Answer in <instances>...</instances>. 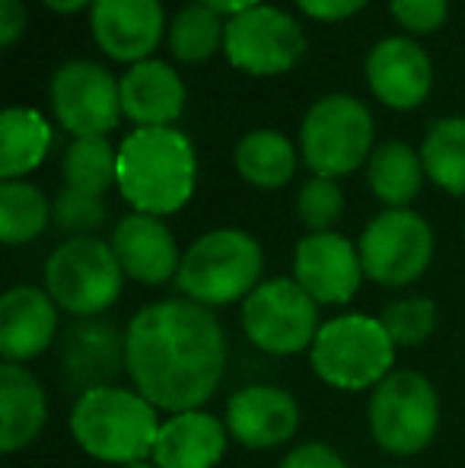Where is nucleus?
Instances as JSON below:
<instances>
[{"label": "nucleus", "mask_w": 465, "mask_h": 468, "mask_svg": "<svg viewBox=\"0 0 465 468\" xmlns=\"http://www.w3.org/2000/svg\"><path fill=\"white\" fill-rule=\"evenodd\" d=\"M48 424V395L23 364L0 367V450L10 456L42 437Z\"/></svg>", "instance_id": "nucleus-22"}, {"label": "nucleus", "mask_w": 465, "mask_h": 468, "mask_svg": "<svg viewBox=\"0 0 465 468\" xmlns=\"http://www.w3.org/2000/svg\"><path fill=\"white\" fill-rule=\"evenodd\" d=\"M280 468H348V463L342 459V452H335L322 440H306L287 452Z\"/></svg>", "instance_id": "nucleus-34"}, {"label": "nucleus", "mask_w": 465, "mask_h": 468, "mask_svg": "<svg viewBox=\"0 0 465 468\" xmlns=\"http://www.w3.org/2000/svg\"><path fill=\"white\" fill-rule=\"evenodd\" d=\"M195 147L175 128H134L118 147V191L137 214H175L195 195Z\"/></svg>", "instance_id": "nucleus-2"}, {"label": "nucleus", "mask_w": 465, "mask_h": 468, "mask_svg": "<svg viewBox=\"0 0 465 468\" xmlns=\"http://www.w3.org/2000/svg\"><path fill=\"white\" fill-rule=\"evenodd\" d=\"M424 173L449 195H465V118H440L421 144Z\"/></svg>", "instance_id": "nucleus-26"}, {"label": "nucleus", "mask_w": 465, "mask_h": 468, "mask_svg": "<svg viewBox=\"0 0 465 468\" xmlns=\"http://www.w3.org/2000/svg\"><path fill=\"white\" fill-rule=\"evenodd\" d=\"M396 19L408 32H434L447 19V0H389Z\"/></svg>", "instance_id": "nucleus-33"}, {"label": "nucleus", "mask_w": 465, "mask_h": 468, "mask_svg": "<svg viewBox=\"0 0 465 468\" xmlns=\"http://www.w3.org/2000/svg\"><path fill=\"white\" fill-rule=\"evenodd\" d=\"M224 51L233 68L255 77H271L291 70L303 58L306 36L291 13L259 4L230 16L224 32Z\"/></svg>", "instance_id": "nucleus-11"}, {"label": "nucleus", "mask_w": 465, "mask_h": 468, "mask_svg": "<svg viewBox=\"0 0 465 468\" xmlns=\"http://www.w3.org/2000/svg\"><path fill=\"white\" fill-rule=\"evenodd\" d=\"M364 274L379 287H408L434 261V229L408 207H389L364 227L357 242Z\"/></svg>", "instance_id": "nucleus-10"}, {"label": "nucleus", "mask_w": 465, "mask_h": 468, "mask_svg": "<svg viewBox=\"0 0 465 468\" xmlns=\"http://www.w3.org/2000/svg\"><path fill=\"white\" fill-rule=\"evenodd\" d=\"M424 160L402 141H389L370 154L366 179L373 195L389 207H408L424 182Z\"/></svg>", "instance_id": "nucleus-24"}, {"label": "nucleus", "mask_w": 465, "mask_h": 468, "mask_svg": "<svg viewBox=\"0 0 465 468\" xmlns=\"http://www.w3.org/2000/svg\"><path fill=\"white\" fill-rule=\"evenodd\" d=\"M51 220V204L29 182H4L0 186V239L6 246H26L38 239Z\"/></svg>", "instance_id": "nucleus-27"}, {"label": "nucleus", "mask_w": 465, "mask_h": 468, "mask_svg": "<svg viewBox=\"0 0 465 468\" xmlns=\"http://www.w3.org/2000/svg\"><path fill=\"white\" fill-rule=\"evenodd\" d=\"M224 32L227 26L220 23L217 10H211L207 4H188L175 13L169 26V48L179 61L198 64L224 45Z\"/></svg>", "instance_id": "nucleus-28"}, {"label": "nucleus", "mask_w": 465, "mask_h": 468, "mask_svg": "<svg viewBox=\"0 0 465 468\" xmlns=\"http://www.w3.org/2000/svg\"><path fill=\"white\" fill-rule=\"evenodd\" d=\"M297 4H300V10H303L306 16L329 19V23H335V19H348L351 13H357L366 0H297Z\"/></svg>", "instance_id": "nucleus-35"}, {"label": "nucleus", "mask_w": 465, "mask_h": 468, "mask_svg": "<svg viewBox=\"0 0 465 468\" xmlns=\"http://www.w3.org/2000/svg\"><path fill=\"white\" fill-rule=\"evenodd\" d=\"M115 259L122 265L124 278L160 287V283L175 281L179 274V246H175L169 227L160 217L150 214H128L118 220L112 233Z\"/></svg>", "instance_id": "nucleus-17"}, {"label": "nucleus", "mask_w": 465, "mask_h": 468, "mask_svg": "<svg viewBox=\"0 0 465 468\" xmlns=\"http://www.w3.org/2000/svg\"><path fill=\"white\" fill-rule=\"evenodd\" d=\"M122 112L137 128H169L185 109V83L166 61H137L118 80Z\"/></svg>", "instance_id": "nucleus-21"}, {"label": "nucleus", "mask_w": 465, "mask_h": 468, "mask_svg": "<svg viewBox=\"0 0 465 468\" xmlns=\"http://www.w3.org/2000/svg\"><path fill=\"white\" fill-rule=\"evenodd\" d=\"M64 179L68 188L102 197L112 182H118V154L106 137H77L64 154Z\"/></svg>", "instance_id": "nucleus-29"}, {"label": "nucleus", "mask_w": 465, "mask_h": 468, "mask_svg": "<svg viewBox=\"0 0 465 468\" xmlns=\"http://www.w3.org/2000/svg\"><path fill=\"white\" fill-rule=\"evenodd\" d=\"M265 255L246 229H211L198 236L182 255L175 283L185 300L207 309L246 300L259 287Z\"/></svg>", "instance_id": "nucleus-4"}, {"label": "nucleus", "mask_w": 465, "mask_h": 468, "mask_svg": "<svg viewBox=\"0 0 465 468\" xmlns=\"http://www.w3.org/2000/svg\"><path fill=\"white\" fill-rule=\"evenodd\" d=\"M396 351L376 315L344 313L322 322L310 347V364L319 379L342 392L376 388L392 373Z\"/></svg>", "instance_id": "nucleus-5"}, {"label": "nucleus", "mask_w": 465, "mask_h": 468, "mask_svg": "<svg viewBox=\"0 0 465 468\" xmlns=\"http://www.w3.org/2000/svg\"><path fill=\"white\" fill-rule=\"evenodd\" d=\"M90 26L100 48L115 61H147L163 36L160 0H93Z\"/></svg>", "instance_id": "nucleus-18"}, {"label": "nucleus", "mask_w": 465, "mask_h": 468, "mask_svg": "<svg viewBox=\"0 0 465 468\" xmlns=\"http://www.w3.org/2000/svg\"><path fill=\"white\" fill-rule=\"evenodd\" d=\"M364 261L357 246L342 233H310L293 252V281L319 306H344L357 296L364 281Z\"/></svg>", "instance_id": "nucleus-13"}, {"label": "nucleus", "mask_w": 465, "mask_h": 468, "mask_svg": "<svg viewBox=\"0 0 465 468\" xmlns=\"http://www.w3.org/2000/svg\"><path fill=\"white\" fill-rule=\"evenodd\" d=\"M58 335V303L45 287L19 283L0 296V354L6 364L42 357Z\"/></svg>", "instance_id": "nucleus-16"}, {"label": "nucleus", "mask_w": 465, "mask_h": 468, "mask_svg": "<svg viewBox=\"0 0 465 468\" xmlns=\"http://www.w3.org/2000/svg\"><path fill=\"white\" fill-rule=\"evenodd\" d=\"M51 147V128L36 109H6L0 115V176L13 182L32 173Z\"/></svg>", "instance_id": "nucleus-23"}, {"label": "nucleus", "mask_w": 465, "mask_h": 468, "mask_svg": "<svg viewBox=\"0 0 465 468\" xmlns=\"http://www.w3.org/2000/svg\"><path fill=\"white\" fill-rule=\"evenodd\" d=\"M160 414L137 388H93L70 408V437L87 456L109 465H131L153 456Z\"/></svg>", "instance_id": "nucleus-3"}, {"label": "nucleus", "mask_w": 465, "mask_h": 468, "mask_svg": "<svg viewBox=\"0 0 465 468\" xmlns=\"http://www.w3.org/2000/svg\"><path fill=\"white\" fill-rule=\"evenodd\" d=\"M128 376L156 411H195L220 388L227 335L207 306L160 300L137 309L124 332Z\"/></svg>", "instance_id": "nucleus-1"}, {"label": "nucleus", "mask_w": 465, "mask_h": 468, "mask_svg": "<svg viewBox=\"0 0 465 468\" xmlns=\"http://www.w3.org/2000/svg\"><path fill=\"white\" fill-rule=\"evenodd\" d=\"M379 322H383L396 347H417L434 335L437 303L428 300V296H405V300L389 303Z\"/></svg>", "instance_id": "nucleus-30"}, {"label": "nucleus", "mask_w": 465, "mask_h": 468, "mask_svg": "<svg viewBox=\"0 0 465 468\" xmlns=\"http://www.w3.org/2000/svg\"><path fill=\"white\" fill-rule=\"evenodd\" d=\"M344 214V195L335 186V179L325 176H312L303 182L297 195V217L306 229L312 233H329L332 223H338V217Z\"/></svg>", "instance_id": "nucleus-31"}, {"label": "nucleus", "mask_w": 465, "mask_h": 468, "mask_svg": "<svg viewBox=\"0 0 465 468\" xmlns=\"http://www.w3.org/2000/svg\"><path fill=\"white\" fill-rule=\"evenodd\" d=\"M51 105L64 131L77 137H106L122 115V90L106 68L68 61L51 77Z\"/></svg>", "instance_id": "nucleus-12"}, {"label": "nucleus", "mask_w": 465, "mask_h": 468, "mask_svg": "<svg viewBox=\"0 0 465 468\" xmlns=\"http://www.w3.org/2000/svg\"><path fill=\"white\" fill-rule=\"evenodd\" d=\"M230 446V431L205 408L169 414L153 446L156 468H217Z\"/></svg>", "instance_id": "nucleus-20"}, {"label": "nucleus", "mask_w": 465, "mask_h": 468, "mask_svg": "<svg viewBox=\"0 0 465 468\" xmlns=\"http://www.w3.org/2000/svg\"><path fill=\"white\" fill-rule=\"evenodd\" d=\"M236 169L255 188H280L297 173L293 144L278 131H252L236 144Z\"/></svg>", "instance_id": "nucleus-25"}, {"label": "nucleus", "mask_w": 465, "mask_h": 468, "mask_svg": "<svg viewBox=\"0 0 465 468\" xmlns=\"http://www.w3.org/2000/svg\"><path fill=\"white\" fill-rule=\"evenodd\" d=\"M51 217L64 233H70V239L74 236H93V229H100L102 220H106V204L96 195H87V191L64 188L51 204Z\"/></svg>", "instance_id": "nucleus-32"}, {"label": "nucleus", "mask_w": 465, "mask_h": 468, "mask_svg": "<svg viewBox=\"0 0 465 468\" xmlns=\"http://www.w3.org/2000/svg\"><path fill=\"white\" fill-rule=\"evenodd\" d=\"M373 443L396 459L424 452L440 427V395L417 370H392L370 392L366 405Z\"/></svg>", "instance_id": "nucleus-6"}, {"label": "nucleus", "mask_w": 465, "mask_h": 468, "mask_svg": "<svg viewBox=\"0 0 465 468\" xmlns=\"http://www.w3.org/2000/svg\"><path fill=\"white\" fill-rule=\"evenodd\" d=\"M319 328V303L293 278L265 281L242 300V332L261 354L293 357L310 351Z\"/></svg>", "instance_id": "nucleus-8"}, {"label": "nucleus", "mask_w": 465, "mask_h": 468, "mask_svg": "<svg viewBox=\"0 0 465 468\" xmlns=\"http://www.w3.org/2000/svg\"><path fill=\"white\" fill-rule=\"evenodd\" d=\"M45 6H51L55 13H77L80 6L93 4V0H42Z\"/></svg>", "instance_id": "nucleus-38"}, {"label": "nucleus", "mask_w": 465, "mask_h": 468, "mask_svg": "<svg viewBox=\"0 0 465 468\" xmlns=\"http://www.w3.org/2000/svg\"><path fill=\"white\" fill-rule=\"evenodd\" d=\"M128 370L124 335L106 319H77L61 338L64 386L87 395L93 388L115 386L118 373Z\"/></svg>", "instance_id": "nucleus-15"}, {"label": "nucleus", "mask_w": 465, "mask_h": 468, "mask_svg": "<svg viewBox=\"0 0 465 468\" xmlns=\"http://www.w3.org/2000/svg\"><path fill=\"white\" fill-rule=\"evenodd\" d=\"M122 468H156L153 459H141V463H131V465H122Z\"/></svg>", "instance_id": "nucleus-39"}, {"label": "nucleus", "mask_w": 465, "mask_h": 468, "mask_svg": "<svg viewBox=\"0 0 465 468\" xmlns=\"http://www.w3.org/2000/svg\"><path fill=\"white\" fill-rule=\"evenodd\" d=\"M366 80L370 90L392 109H415L430 93L434 68L421 45L411 38H383L366 55Z\"/></svg>", "instance_id": "nucleus-19"}, {"label": "nucleus", "mask_w": 465, "mask_h": 468, "mask_svg": "<svg viewBox=\"0 0 465 468\" xmlns=\"http://www.w3.org/2000/svg\"><path fill=\"white\" fill-rule=\"evenodd\" d=\"M124 271L112 242L96 236H74L61 242L45 261V290L58 309L74 319H100L122 296Z\"/></svg>", "instance_id": "nucleus-7"}, {"label": "nucleus", "mask_w": 465, "mask_h": 468, "mask_svg": "<svg viewBox=\"0 0 465 468\" xmlns=\"http://www.w3.org/2000/svg\"><path fill=\"white\" fill-rule=\"evenodd\" d=\"M306 166L325 179L348 176L370 156L373 115L360 99L332 93L310 105L300 131Z\"/></svg>", "instance_id": "nucleus-9"}, {"label": "nucleus", "mask_w": 465, "mask_h": 468, "mask_svg": "<svg viewBox=\"0 0 465 468\" xmlns=\"http://www.w3.org/2000/svg\"><path fill=\"white\" fill-rule=\"evenodd\" d=\"M224 424L230 431V440H236L242 450H278L297 437L300 405L287 388L259 382L230 395Z\"/></svg>", "instance_id": "nucleus-14"}, {"label": "nucleus", "mask_w": 465, "mask_h": 468, "mask_svg": "<svg viewBox=\"0 0 465 468\" xmlns=\"http://www.w3.org/2000/svg\"><path fill=\"white\" fill-rule=\"evenodd\" d=\"M198 4H207V6H211V10H217V13H230V16H236V13L252 10V6H259L261 0H198Z\"/></svg>", "instance_id": "nucleus-37"}, {"label": "nucleus", "mask_w": 465, "mask_h": 468, "mask_svg": "<svg viewBox=\"0 0 465 468\" xmlns=\"http://www.w3.org/2000/svg\"><path fill=\"white\" fill-rule=\"evenodd\" d=\"M26 29V6L19 0H0V45L10 48Z\"/></svg>", "instance_id": "nucleus-36"}]
</instances>
